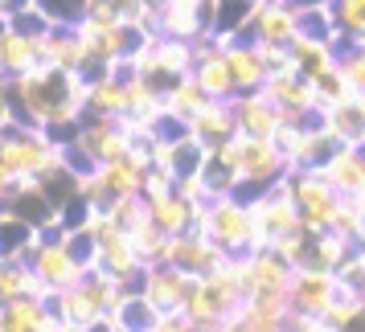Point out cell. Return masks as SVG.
<instances>
[{"mask_svg": "<svg viewBox=\"0 0 365 332\" xmlns=\"http://www.w3.org/2000/svg\"><path fill=\"white\" fill-rule=\"evenodd\" d=\"M86 86H91V78L78 70H58L50 62H41L17 78H4L0 90L9 103V115L17 123L53 132V128L78 123L86 115Z\"/></svg>", "mask_w": 365, "mask_h": 332, "instance_id": "6da1fadb", "label": "cell"}, {"mask_svg": "<svg viewBox=\"0 0 365 332\" xmlns=\"http://www.w3.org/2000/svg\"><path fill=\"white\" fill-rule=\"evenodd\" d=\"M135 148V135L128 119H103V115H83L78 140L66 148V165L74 172H91V168L119 160Z\"/></svg>", "mask_w": 365, "mask_h": 332, "instance_id": "7a4b0ae2", "label": "cell"}, {"mask_svg": "<svg viewBox=\"0 0 365 332\" xmlns=\"http://www.w3.org/2000/svg\"><path fill=\"white\" fill-rule=\"evenodd\" d=\"M193 230L210 234L226 254H250V234H255V209L250 201L222 193L214 201H201L197 217H193Z\"/></svg>", "mask_w": 365, "mask_h": 332, "instance_id": "3957f363", "label": "cell"}, {"mask_svg": "<svg viewBox=\"0 0 365 332\" xmlns=\"http://www.w3.org/2000/svg\"><path fill=\"white\" fill-rule=\"evenodd\" d=\"M292 172L283 148L271 140V135H242L238 132V189L234 197L255 201L263 197L275 181H283Z\"/></svg>", "mask_w": 365, "mask_h": 332, "instance_id": "277c9868", "label": "cell"}, {"mask_svg": "<svg viewBox=\"0 0 365 332\" xmlns=\"http://www.w3.org/2000/svg\"><path fill=\"white\" fill-rule=\"evenodd\" d=\"M128 62H132V74H144L152 83L168 86L185 78V74H193L197 53H193V41H181V37H168V33H148L144 46Z\"/></svg>", "mask_w": 365, "mask_h": 332, "instance_id": "5b68a950", "label": "cell"}, {"mask_svg": "<svg viewBox=\"0 0 365 332\" xmlns=\"http://www.w3.org/2000/svg\"><path fill=\"white\" fill-rule=\"evenodd\" d=\"M29 266H34L41 279L50 283L53 291H62V287H74V283L86 279V271H91V263H86L83 254H78V247H74V234L70 230H50L46 238H41V247L29 254Z\"/></svg>", "mask_w": 365, "mask_h": 332, "instance_id": "8992f818", "label": "cell"}, {"mask_svg": "<svg viewBox=\"0 0 365 332\" xmlns=\"http://www.w3.org/2000/svg\"><path fill=\"white\" fill-rule=\"evenodd\" d=\"M292 189H296L304 226L312 234L332 230V217H336V209H341L345 197H341L336 185L324 177V168H299V172H292Z\"/></svg>", "mask_w": 365, "mask_h": 332, "instance_id": "52a82bcc", "label": "cell"}, {"mask_svg": "<svg viewBox=\"0 0 365 332\" xmlns=\"http://www.w3.org/2000/svg\"><path fill=\"white\" fill-rule=\"evenodd\" d=\"M263 90L271 95V103L279 107L283 119H299V123H312L320 115V90L308 74H299L296 66L292 70H279L263 83Z\"/></svg>", "mask_w": 365, "mask_h": 332, "instance_id": "ba28073f", "label": "cell"}, {"mask_svg": "<svg viewBox=\"0 0 365 332\" xmlns=\"http://www.w3.org/2000/svg\"><path fill=\"white\" fill-rule=\"evenodd\" d=\"M250 209H255V222L263 226L267 234H271V242L275 238H283V234H292L304 226V214H299V201H296V189H292V172L283 177V181H275L271 189H267L263 197L250 201Z\"/></svg>", "mask_w": 365, "mask_h": 332, "instance_id": "9c48e42d", "label": "cell"}, {"mask_svg": "<svg viewBox=\"0 0 365 332\" xmlns=\"http://www.w3.org/2000/svg\"><path fill=\"white\" fill-rule=\"evenodd\" d=\"M210 21H214V0H165V9L156 13V33L201 41L210 37Z\"/></svg>", "mask_w": 365, "mask_h": 332, "instance_id": "30bf717a", "label": "cell"}, {"mask_svg": "<svg viewBox=\"0 0 365 332\" xmlns=\"http://www.w3.org/2000/svg\"><path fill=\"white\" fill-rule=\"evenodd\" d=\"M341 287V275L329 271V266H296L292 275V287H287V299L296 312H308V316H324V308L332 304Z\"/></svg>", "mask_w": 365, "mask_h": 332, "instance_id": "8fae6325", "label": "cell"}, {"mask_svg": "<svg viewBox=\"0 0 365 332\" xmlns=\"http://www.w3.org/2000/svg\"><path fill=\"white\" fill-rule=\"evenodd\" d=\"M140 291L156 304V312H185V299L193 291V275L173 263H152L140 279Z\"/></svg>", "mask_w": 365, "mask_h": 332, "instance_id": "7c38bea8", "label": "cell"}, {"mask_svg": "<svg viewBox=\"0 0 365 332\" xmlns=\"http://www.w3.org/2000/svg\"><path fill=\"white\" fill-rule=\"evenodd\" d=\"M242 271H247L250 296H287L296 266L283 259L279 250H250L242 254Z\"/></svg>", "mask_w": 365, "mask_h": 332, "instance_id": "4fadbf2b", "label": "cell"}, {"mask_svg": "<svg viewBox=\"0 0 365 332\" xmlns=\"http://www.w3.org/2000/svg\"><path fill=\"white\" fill-rule=\"evenodd\" d=\"M304 29L299 21V4L292 0H259L255 17H250V37L255 41H275V46H292V37Z\"/></svg>", "mask_w": 365, "mask_h": 332, "instance_id": "5bb4252c", "label": "cell"}, {"mask_svg": "<svg viewBox=\"0 0 365 332\" xmlns=\"http://www.w3.org/2000/svg\"><path fill=\"white\" fill-rule=\"evenodd\" d=\"M226 259V250L217 247L210 234H197V230H185V234H168V263L189 271L193 279L214 271L217 263Z\"/></svg>", "mask_w": 365, "mask_h": 332, "instance_id": "9a60e30c", "label": "cell"}, {"mask_svg": "<svg viewBox=\"0 0 365 332\" xmlns=\"http://www.w3.org/2000/svg\"><path fill=\"white\" fill-rule=\"evenodd\" d=\"M222 53H226V66H230V74H234L238 95H247V90H263V83L271 78V70H267L255 37H234V41L222 46Z\"/></svg>", "mask_w": 365, "mask_h": 332, "instance_id": "2e32d148", "label": "cell"}, {"mask_svg": "<svg viewBox=\"0 0 365 332\" xmlns=\"http://www.w3.org/2000/svg\"><path fill=\"white\" fill-rule=\"evenodd\" d=\"M234 107V123L242 135H275V128L283 123L279 107L271 103L267 90H247V95H234L230 99Z\"/></svg>", "mask_w": 365, "mask_h": 332, "instance_id": "e0dca14e", "label": "cell"}, {"mask_svg": "<svg viewBox=\"0 0 365 332\" xmlns=\"http://www.w3.org/2000/svg\"><path fill=\"white\" fill-rule=\"evenodd\" d=\"M41 58L58 70H78V74L91 70V53H86L78 25H53L50 33L41 37Z\"/></svg>", "mask_w": 365, "mask_h": 332, "instance_id": "ac0fdd59", "label": "cell"}, {"mask_svg": "<svg viewBox=\"0 0 365 332\" xmlns=\"http://www.w3.org/2000/svg\"><path fill=\"white\" fill-rule=\"evenodd\" d=\"M189 135H193L197 144H205L210 152L222 148L230 135H238V123H234L230 99H210V103H205L197 115L189 119Z\"/></svg>", "mask_w": 365, "mask_h": 332, "instance_id": "d6986e66", "label": "cell"}, {"mask_svg": "<svg viewBox=\"0 0 365 332\" xmlns=\"http://www.w3.org/2000/svg\"><path fill=\"white\" fill-rule=\"evenodd\" d=\"M320 123L324 132L341 144V148H361L365 144V115H361V99H345V103H324L320 107Z\"/></svg>", "mask_w": 365, "mask_h": 332, "instance_id": "ffe728a7", "label": "cell"}, {"mask_svg": "<svg viewBox=\"0 0 365 332\" xmlns=\"http://www.w3.org/2000/svg\"><path fill=\"white\" fill-rule=\"evenodd\" d=\"M336 37H320V33H308V29H299L292 37V62H296L299 74H308V78H320L324 70L336 66Z\"/></svg>", "mask_w": 365, "mask_h": 332, "instance_id": "44dd1931", "label": "cell"}, {"mask_svg": "<svg viewBox=\"0 0 365 332\" xmlns=\"http://www.w3.org/2000/svg\"><path fill=\"white\" fill-rule=\"evenodd\" d=\"M86 115L103 119H128V78H119L111 70H103L86 86Z\"/></svg>", "mask_w": 365, "mask_h": 332, "instance_id": "7402d4cb", "label": "cell"}, {"mask_svg": "<svg viewBox=\"0 0 365 332\" xmlns=\"http://www.w3.org/2000/svg\"><path fill=\"white\" fill-rule=\"evenodd\" d=\"M41 37L29 33V29H17L9 25V33L0 37V66H4V78H17L25 70L41 66Z\"/></svg>", "mask_w": 365, "mask_h": 332, "instance_id": "603a6c76", "label": "cell"}, {"mask_svg": "<svg viewBox=\"0 0 365 332\" xmlns=\"http://www.w3.org/2000/svg\"><path fill=\"white\" fill-rule=\"evenodd\" d=\"M50 230H37L34 222H25L17 209H0V259H29L37 247H41V238Z\"/></svg>", "mask_w": 365, "mask_h": 332, "instance_id": "cb8c5ba5", "label": "cell"}, {"mask_svg": "<svg viewBox=\"0 0 365 332\" xmlns=\"http://www.w3.org/2000/svg\"><path fill=\"white\" fill-rule=\"evenodd\" d=\"M324 177L341 197H365V148H336L324 165Z\"/></svg>", "mask_w": 365, "mask_h": 332, "instance_id": "d4e9b609", "label": "cell"}, {"mask_svg": "<svg viewBox=\"0 0 365 332\" xmlns=\"http://www.w3.org/2000/svg\"><path fill=\"white\" fill-rule=\"evenodd\" d=\"M50 320L53 308L34 296H21L0 308V332H50Z\"/></svg>", "mask_w": 365, "mask_h": 332, "instance_id": "484cf974", "label": "cell"}, {"mask_svg": "<svg viewBox=\"0 0 365 332\" xmlns=\"http://www.w3.org/2000/svg\"><path fill=\"white\" fill-rule=\"evenodd\" d=\"M9 209H17L25 222H34L37 230H58V222H62V209L53 205V197L41 185H21V189H13Z\"/></svg>", "mask_w": 365, "mask_h": 332, "instance_id": "4316f807", "label": "cell"}, {"mask_svg": "<svg viewBox=\"0 0 365 332\" xmlns=\"http://www.w3.org/2000/svg\"><path fill=\"white\" fill-rule=\"evenodd\" d=\"M50 308L62 316V320H66L70 328H95V324L103 320L99 304L91 299V291H86L83 283H74V287H62V291L50 299Z\"/></svg>", "mask_w": 365, "mask_h": 332, "instance_id": "83f0119b", "label": "cell"}, {"mask_svg": "<svg viewBox=\"0 0 365 332\" xmlns=\"http://www.w3.org/2000/svg\"><path fill=\"white\" fill-rule=\"evenodd\" d=\"M255 4L259 0H214V21H210V33L226 46L234 37H250V17H255Z\"/></svg>", "mask_w": 365, "mask_h": 332, "instance_id": "f1b7e54d", "label": "cell"}, {"mask_svg": "<svg viewBox=\"0 0 365 332\" xmlns=\"http://www.w3.org/2000/svg\"><path fill=\"white\" fill-rule=\"evenodd\" d=\"M336 148H341V144L324 132V123H320V115H316L312 123L304 128V135H299V148L292 152V172H299V168H324Z\"/></svg>", "mask_w": 365, "mask_h": 332, "instance_id": "f546056e", "label": "cell"}, {"mask_svg": "<svg viewBox=\"0 0 365 332\" xmlns=\"http://www.w3.org/2000/svg\"><path fill=\"white\" fill-rule=\"evenodd\" d=\"M152 205V222L160 226L165 234H185L193 230V217H197V205L193 201H185L177 189H168V193H160V197H148Z\"/></svg>", "mask_w": 365, "mask_h": 332, "instance_id": "4dcf8cb0", "label": "cell"}, {"mask_svg": "<svg viewBox=\"0 0 365 332\" xmlns=\"http://www.w3.org/2000/svg\"><path fill=\"white\" fill-rule=\"evenodd\" d=\"M185 316L197 324V332H214L230 312H226V304L217 299V291L210 287V283L193 279V291H189V299H185Z\"/></svg>", "mask_w": 365, "mask_h": 332, "instance_id": "1f68e13d", "label": "cell"}, {"mask_svg": "<svg viewBox=\"0 0 365 332\" xmlns=\"http://www.w3.org/2000/svg\"><path fill=\"white\" fill-rule=\"evenodd\" d=\"M205 103H210V90H205L193 74H185V78H177V83L165 86V111L173 119H185V123H189Z\"/></svg>", "mask_w": 365, "mask_h": 332, "instance_id": "d6a6232c", "label": "cell"}, {"mask_svg": "<svg viewBox=\"0 0 365 332\" xmlns=\"http://www.w3.org/2000/svg\"><path fill=\"white\" fill-rule=\"evenodd\" d=\"M353 238H345V234L336 230H320L312 234V250H308V266H329V271H341V263H345L349 254H353Z\"/></svg>", "mask_w": 365, "mask_h": 332, "instance_id": "836d02e7", "label": "cell"}, {"mask_svg": "<svg viewBox=\"0 0 365 332\" xmlns=\"http://www.w3.org/2000/svg\"><path fill=\"white\" fill-rule=\"evenodd\" d=\"M111 316L119 320V328H123V332H148V328H156V320H160L156 304H152L140 287H132L128 299L119 304V312H111Z\"/></svg>", "mask_w": 365, "mask_h": 332, "instance_id": "e575fe53", "label": "cell"}, {"mask_svg": "<svg viewBox=\"0 0 365 332\" xmlns=\"http://www.w3.org/2000/svg\"><path fill=\"white\" fill-rule=\"evenodd\" d=\"M336 50H341V70H345L349 86L357 90V99H365V41H349V37H336Z\"/></svg>", "mask_w": 365, "mask_h": 332, "instance_id": "d590c367", "label": "cell"}, {"mask_svg": "<svg viewBox=\"0 0 365 332\" xmlns=\"http://www.w3.org/2000/svg\"><path fill=\"white\" fill-rule=\"evenodd\" d=\"M332 17H336V33L349 41H365V0H329Z\"/></svg>", "mask_w": 365, "mask_h": 332, "instance_id": "8d00e7d4", "label": "cell"}, {"mask_svg": "<svg viewBox=\"0 0 365 332\" xmlns=\"http://www.w3.org/2000/svg\"><path fill=\"white\" fill-rule=\"evenodd\" d=\"M25 279H29V259H0V308L25 296Z\"/></svg>", "mask_w": 365, "mask_h": 332, "instance_id": "74e56055", "label": "cell"}, {"mask_svg": "<svg viewBox=\"0 0 365 332\" xmlns=\"http://www.w3.org/2000/svg\"><path fill=\"white\" fill-rule=\"evenodd\" d=\"M316 83V90H320V107L324 103H345V99H357V90L349 86V78H345V70H341V62L332 70H324L320 78H312Z\"/></svg>", "mask_w": 365, "mask_h": 332, "instance_id": "f35d334b", "label": "cell"}, {"mask_svg": "<svg viewBox=\"0 0 365 332\" xmlns=\"http://www.w3.org/2000/svg\"><path fill=\"white\" fill-rule=\"evenodd\" d=\"M50 25H78L86 17V0H34Z\"/></svg>", "mask_w": 365, "mask_h": 332, "instance_id": "ab89813d", "label": "cell"}, {"mask_svg": "<svg viewBox=\"0 0 365 332\" xmlns=\"http://www.w3.org/2000/svg\"><path fill=\"white\" fill-rule=\"evenodd\" d=\"M132 0H86V17L91 25H128Z\"/></svg>", "mask_w": 365, "mask_h": 332, "instance_id": "60d3db41", "label": "cell"}, {"mask_svg": "<svg viewBox=\"0 0 365 332\" xmlns=\"http://www.w3.org/2000/svg\"><path fill=\"white\" fill-rule=\"evenodd\" d=\"M332 230L353 238V242H361V197L341 201V209H336V217H332Z\"/></svg>", "mask_w": 365, "mask_h": 332, "instance_id": "b9f144b4", "label": "cell"}, {"mask_svg": "<svg viewBox=\"0 0 365 332\" xmlns=\"http://www.w3.org/2000/svg\"><path fill=\"white\" fill-rule=\"evenodd\" d=\"M173 181H177V177H168V172H160V168H148L144 197H160V193H168V189H173Z\"/></svg>", "mask_w": 365, "mask_h": 332, "instance_id": "7bdbcfd3", "label": "cell"}, {"mask_svg": "<svg viewBox=\"0 0 365 332\" xmlns=\"http://www.w3.org/2000/svg\"><path fill=\"white\" fill-rule=\"evenodd\" d=\"M25 4H34V0H0V13H9V17H13V13L25 9Z\"/></svg>", "mask_w": 365, "mask_h": 332, "instance_id": "ee69618b", "label": "cell"}, {"mask_svg": "<svg viewBox=\"0 0 365 332\" xmlns=\"http://www.w3.org/2000/svg\"><path fill=\"white\" fill-rule=\"evenodd\" d=\"M9 201H13V185H9V181H0V209H4Z\"/></svg>", "mask_w": 365, "mask_h": 332, "instance_id": "f6af8a7d", "label": "cell"}, {"mask_svg": "<svg viewBox=\"0 0 365 332\" xmlns=\"http://www.w3.org/2000/svg\"><path fill=\"white\" fill-rule=\"evenodd\" d=\"M140 4H144V9H152V13H160V9H165V0H140Z\"/></svg>", "mask_w": 365, "mask_h": 332, "instance_id": "bcb514c9", "label": "cell"}, {"mask_svg": "<svg viewBox=\"0 0 365 332\" xmlns=\"http://www.w3.org/2000/svg\"><path fill=\"white\" fill-rule=\"evenodd\" d=\"M316 332H341V328H332L329 320H316Z\"/></svg>", "mask_w": 365, "mask_h": 332, "instance_id": "7dc6e473", "label": "cell"}, {"mask_svg": "<svg viewBox=\"0 0 365 332\" xmlns=\"http://www.w3.org/2000/svg\"><path fill=\"white\" fill-rule=\"evenodd\" d=\"M9 119V103H4V90H0V123Z\"/></svg>", "mask_w": 365, "mask_h": 332, "instance_id": "c3c4849f", "label": "cell"}, {"mask_svg": "<svg viewBox=\"0 0 365 332\" xmlns=\"http://www.w3.org/2000/svg\"><path fill=\"white\" fill-rule=\"evenodd\" d=\"M292 4H299V9H304V4H329V0H292Z\"/></svg>", "mask_w": 365, "mask_h": 332, "instance_id": "681fc988", "label": "cell"}, {"mask_svg": "<svg viewBox=\"0 0 365 332\" xmlns=\"http://www.w3.org/2000/svg\"><path fill=\"white\" fill-rule=\"evenodd\" d=\"M0 86H4V66H0Z\"/></svg>", "mask_w": 365, "mask_h": 332, "instance_id": "f907efd6", "label": "cell"}, {"mask_svg": "<svg viewBox=\"0 0 365 332\" xmlns=\"http://www.w3.org/2000/svg\"><path fill=\"white\" fill-rule=\"evenodd\" d=\"M361 115H365V99H361Z\"/></svg>", "mask_w": 365, "mask_h": 332, "instance_id": "816d5d0a", "label": "cell"}, {"mask_svg": "<svg viewBox=\"0 0 365 332\" xmlns=\"http://www.w3.org/2000/svg\"><path fill=\"white\" fill-rule=\"evenodd\" d=\"M361 291H365V279H361Z\"/></svg>", "mask_w": 365, "mask_h": 332, "instance_id": "f5cc1de1", "label": "cell"}, {"mask_svg": "<svg viewBox=\"0 0 365 332\" xmlns=\"http://www.w3.org/2000/svg\"><path fill=\"white\" fill-rule=\"evenodd\" d=\"M148 332H156V328H148Z\"/></svg>", "mask_w": 365, "mask_h": 332, "instance_id": "db71d44e", "label": "cell"}, {"mask_svg": "<svg viewBox=\"0 0 365 332\" xmlns=\"http://www.w3.org/2000/svg\"><path fill=\"white\" fill-rule=\"evenodd\" d=\"M361 247H365V242H361Z\"/></svg>", "mask_w": 365, "mask_h": 332, "instance_id": "11a10c76", "label": "cell"}]
</instances>
